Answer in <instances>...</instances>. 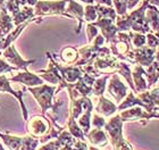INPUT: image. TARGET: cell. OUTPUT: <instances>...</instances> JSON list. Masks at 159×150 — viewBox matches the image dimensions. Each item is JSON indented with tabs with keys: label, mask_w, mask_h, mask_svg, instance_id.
<instances>
[{
	"label": "cell",
	"mask_w": 159,
	"mask_h": 150,
	"mask_svg": "<svg viewBox=\"0 0 159 150\" xmlns=\"http://www.w3.org/2000/svg\"><path fill=\"white\" fill-rule=\"evenodd\" d=\"M29 91L33 94L34 97L37 98L38 102H39L40 107H41V110L42 113L47 111L49 108H52V103H51V99H52V96L55 93V90L56 88L55 87H49V85H40L37 88H32V87H27Z\"/></svg>",
	"instance_id": "1"
},
{
	"label": "cell",
	"mask_w": 159,
	"mask_h": 150,
	"mask_svg": "<svg viewBox=\"0 0 159 150\" xmlns=\"http://www.w3.org/2000/svg\"><path fill=\"white\" fill-rule=\"evenodd\" d=\"M27 130L33 137H42L49 130V122L42 116H34L27 122Z\"/></svg>",
	"instance_id": "2"
},
{
	"label": "cell",
	"mask_w": 159,
	"mask_h": 150,
	"mask_svg": "<svg viewBox=\"0 0 159 150\" xmlns=\"http://www.w3.org/2000/svg\"><path fill=\"white\" fill-rule=\"evenodd\" d=\"M2 56H3V58L8 61V63H10L11 65H15V67L18 68V70H26L27 66H29L30 64L34 63V60L25 61V60H24L23 58L18 55V52L16 51L15 47H13V46H9L8 48H6V49L3 50Z\"/></svg>",
	"instance_id": "3"
},
{
	"label": "cell",
	"mask_w": 159,
	"mask_h": 150,
	"mask_svg": "<svg viewBox=\"0 0 159 150\" xmlns=\"http://www.w3.org/2000/svg\"><path fill=\"white\" fill-rule=\"evenodd\" d=\"M9 81L17 82V83H23L27 87H33V85H41L43 84V80L40 76L35 75L30 72H22V73L17 74L16 76H13L8 79Z\"/></svg>",
	"instance_id": "4"
},
{
	"label": "cell",
	"mask_w": 159,
	"mask_h": 150,
	"mask_svg": "<svg viewBox=\"0 0 159 150\" xmlns=\"http://www.w3.org/2000/svg\"><path fill=\"white\" fill-rule=\"evenodd\" d=\"M109 92L110 94H113L116 100H120L126 94V88L118 80V77L116 75H114L111 79V82L109 84Z\"/></svg>",
	"instance_id": "5"
},
{
	"label": "cell",
	"mask_w": 159,
	"mask_h": 150,
	"mask_svg": "<svg viewBox=\"0 0 159 150\" xmlns=\"http://www.w3.org/2000/svg\"><path fill=\"white\" fill-rule=\"evenodd\" d=\"M116 110V106L114 105L113 102H110L109 100L105 99L103 97H101L100 99V102L97 107V111L100 114H102L105 116H109Z\"/></svg>",
	"instance_id": "6"
},
{
	"label": "cell",
	"mask_w": 159,
	"mask_h": 150,
	"mask_svg": "<svg viewBox=\"0 0 159 150\" xmlns=\"http://www.w3.org/2000/svg\"><path fill=\"white\" fill-rule=\"evenodd\" d=\"M40 139H33L32 137L22 138V144L20 150H35L39 146Z\"/></svg>",
	"instance_id": "7"
},
{
	"label": "cell",
	"mask_w": 159,
	"mask_h": 150,
	"mask_svg": "<svg viewBox=\"0 0 159 150\" xmlns=\"http://www.w3.org/2000/svg\"><path fill=\"white\" fill-rule=\"evenodd\" d=\"M77 58V52L76 50L73 48H65L61 51V59L65 63H72Z\"/></svg>",
	"instance_id": "8"
},
{
	"label": "cell",
	"mask_w": 159,
	"mask_h": 150,
	"mask_svg": "<svg viewBox=\"0 0 159 150\" xmlns=\"http://www.w3.org/2000/svg\"><path fill=\"white\" fill-rule=\"evenodd\" d=\"M97 8L94 6H91V5H89V6L85 7V10H84V18H85V20H88V22H92V20H94L97 18Z\"/></svg>",
	"instance_id": "9"
},
{
	"label": "cell",
	"mask_w": 159,
	"mask_h": 150,
	"mask_svg": "<svg viewBox=\"0 0 159 150\" xmlns=\"http://www.w3.org/2000/svg\"><path fill=\"white\" fill-rule=\"evenodd\" d=\"M60 142L58 140L57 141H52L50 143L46 144V146H42L39 150H58L60 148Z\"/></svg>",
	"instance_id": "10"
},
{
	"label": "cell",
	"mask_w": 159,
	"mask_h": 150,
	"mask_svg": "<svg viewBox=\"0 0 159 150\" xmlns=\"http://www.w3.org/2000/svg\"><path fill=\"white\" fill-rule=\"evenodd\" d=\"M98 3H103V5H108V6H111V0H94Z\"/></svg>",
	"instance_id": "11"
},
{
	"label": "cell",
	"mask_w": 159,
	"mask_h": 150,
	"mask_svg": "<svg viewBox=\"0 0 159 150\" xmlns=\"http://www.w3.org/2000/svg\"><path fill=\"white\" fill-rule=\"evenodd\" d=\"M0 150H6V149H5V148L2 147V146H1V143H0Z\"/></svg>",
	"instance_id": "12"
},
{
	"label": "cell",
	"mask_w": 159,
	"mask_h": 150,
	"mask_svg": "<svg viewBox=\"0 0 159 150\" xmlns=\"http://www.w3.org/2000/svg\"><path fill=\"white\" fill-rule=\"evenodd\" d=\"M0 6H3V0H0Z\"/></svg>",
	"instance_id": "13"
}]
</instances>
